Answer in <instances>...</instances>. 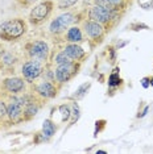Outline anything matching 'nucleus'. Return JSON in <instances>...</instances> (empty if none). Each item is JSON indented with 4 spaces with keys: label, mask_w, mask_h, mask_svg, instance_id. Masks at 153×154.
Returning <instances> with one entry per match:
<instances>
[{
    "label": "nucleus",
    "mask_w": 153,
    "mask_h": 154,
    "mask_svg": "<svg viewBox=\"0 0 153 154\" xmlns=\"http://www.w3.org/2000/svg\"><path fill=\"white\" fill-rule=\"evenodd\" d=\"M123 15V12L117 11V9L112 8V7L107 5H99V4H92L89 8L86 19L94 20V21L102 24L106 28L107 33L114 28V25L117 21H120V16Z\"/></svg>",
    "instance_id": "obj_1"
},
{
    "label": "nucleus",
    "mask_w": 153,
    "mask_h": 154,
    "mask_svg": "<svg viewBox=\"0 0 153 154\" xmlns=\"http://www.w3.org/2000/svg\"><path fill=\"white\" fill-rule=\"evenodd\" d=\"M29 23L23 17H13L0 23V40L3 42L19 41L28 32Z\"/></svg>",
    "instance_id": "obj_2"
},
{
    "label": "nucleus",
    "mask_w": 153,
    "mask_h": 154,
    "mask_svg": "<svg viewBox=\"0 0 153 154\" xmlns=\"http://www.w3.org/2000/svg\"><path fill=\"white\" fill-rule=\"evenodd\" d=\"M54 0H40L34 4L28 15V23L33 26H40L46 23L54 11Z\"/></svg>",
    "instance_id": "obj_3"
},
{
    "label": "nucleus",
    "mask_w": 153,
    "mask_h": 154,
    "mask_svg": "<svg viewBox=\"0 0 153 154\" xmlns=\"http://www.w3.org/2000/svg\"><path fill=\"white\" fill-rule=\"evenodd\" d=\"M27 59L42 62L46 65L50 61V48L45 40H32L24 45Z\"/></svg>",
    "instance_id": "obj_4"
},
{
    "label": "nucleus",
    "mask_w": 153,
    "mask_h": 154,
    "mask_svg": "<svg viewBox=\"0 0 153 154\" xmlns=\"http://www.w3.org/2000/svg\"><path fill=\"white\" fill-rule=\"evenodd\" d=\"M81 28L85 33V37L87 38V41L91 45V48H95L102 44L107 34L106 28L102 24L94 21V20L86 19V17L81 21Z\"/></svg>",
    "instance_id": "obj_5"
},
{
    "label": "nucleus",
    "mask_w": 153,
    "mask_h": 154,
    "mask_svg": "<svg viewBox=\"0 0 153 154\" xmlns=\"http://www.w3.org/2000/svg\"><path fill=\"white\" fill-rule=\"evenodd\" d=\"M79 17V13H75L73 11H66L64 13H61L60 16H57L55 19L52 20V23L49 24V33L53 37H61L64 36L66 30L70 28L73 24L76 23V19Z\"/></svg>",
    "instance_id": "obj_6"
},
{
    "label": "nucleus",
    "mask_w": 153,
    "mask_h": 154,
    "mask_svg": "<svg viewBox=\"0 0 153 154\" xmlns=\"http://www.w3.org/2000/svg\"><path fill=\"white\" fill-rule=\"evenodd\" d=\"M61 86L58 85L54 80H48L44 79L38 83H32L30 85V91L36 95L40 100H42L44 103L48 100L54 99L58 95V91H60Z\"/></svg>",
    "instance_id": "obj_7"
},
{
    "label": "nucleus",
    "mask_w": 153,
    "mask_h": 154,
    "mask_svg": "<svg viewBox=\"0 0 153 154\" xmlns=\"http://www.w3.org/2000/svg\"><path fill=\"white\" fill-rule=\"evenodd\" d=\"M28 85L23 76H7L0 82V92L3 96L5 95H19L28 90Z\"/></svg>",
    "instance_id": "obj_8"
},
{
    "label": "nucleus",
    "mask_w": 153,
    "mask_h": 154,
    "mask_svg": "<svg viewBox=\"0 0 153 154\" xmlns=\"http://www.w3.org/2000/svg\"><path fill=\"white\" fill-rule=\"evenodd\" d=\"M81 69V62H69V63H64V65H58L54 66V79L61 87L65 83L70 82V80L76 76V74L79 72Z\"/></svg>",
    "instance_id": "obj_9"
},
{
    "label": "nucleus",
    "mask_w": 153,
    "mask_h": 154,
    "mask_svg": "<svg viewBox=\"0 0 153 154\" xmlns=\"http://www.w3.org/2000/svg\"><path fill=\"white\" fill-rule=\"evenodd\" d=\"M45 71V63L34 61V59H27L21 65V76L29 85L34 83L42 76Z\"/></svg>",
    "instance_id": "obj_10"
},
{
    "label": "nucleus",
    "mask_w": 153,
    "mask_h": 154,
    "mask_svg": "<svg viewBox=\"0 0 153 154\" xmlns=\"http://www.w3.org/2000/svg\"><path fill=\"white\" fill-rule=\"evenodd\" d=\"M7 121L9 124H20V122H24L23 115H24V107L21 104L16 103V101L12 100H7Z\"/></svg>",
    "instance_id": "obj_11"
},
{
    "label": "nucleus",
    "mask_w": 153,
    "mask_h": 154,
    "mask_svg": "<svg viewBox=\"0 0 153 154\" xmlns=\"http://www.w3.org/2000/svg\"><path fill=\"white\" fill-rule=\"evenodd\" d=\"M62 50H64L65 53L73 59V61L81 62V63L83 62V59L87 57V53H86V50L81 46V44H70V42H66L65 46L62 48Z\"/></svg>",
    "instance_id": "obj_12"
},
{
    "label": "nucleus",
    "mask_w": 153,
    "mask_h": 154,
    "mask_svg": "<svg viewBox=\"0 0 153 154\" xmlns=\"http://www.w3.org/2000/svg\"><path fill=\"white\" fill-rule=\"evenodd\" d=\"M65 42H70V44H82L85 41V33H83L81 25H73L69 28L65 32V34L62 36Z\"/></svg>",
    "instance_id": "obj_13"
},
{
    "label": "nucleus",
    "mask_w": 153,
    "mask_h": 154,
    "mask_svg": "<svg viewBox=\"0 0 153 154\" xmlns=\"http://www.w3.org/2000/svg\"><path fill=\"white\" fill-rule=\"evenodd\" d=\"M42 100H40L38 97L36 96L34 99H32L29 103L24 107V115H23V119L24 121H30L32 119H34V116L40 112L41 107H42Z\"/></svg>",
    "instance_id": "obj_14"
},
{
    "label": "nucleus",
    "mask_w": 153,
    "mask_h": 154,
    "mask_svg": "<svg viewBox=\"0 0 153 154\" xmlns=\"http://www.w3.org/2000/svg\"><path fill=\"white\" fill-rule=\"evenodd\" d=\"M17 61H19V58H17L16 54H13L12 51H4L2 55H0V70L2 69H11L13 67Z\"/></svg>",
    "instance_id": "obj_15"
},
{
    "label": "nucleus",
    "mask_w": 153,
    "mask_h": 154,
    "mask_svg": "<svg viewBox=\"0 0 153 154\" xmlns=\"http://www.w3.org/2000/svg\"><path fill=\"white\" fill-rule=\"evenodd\" d=\"M55 132H57V125H55V122L53 120H50V119H46V120L42 122L41 133L46 137V140H50L55 134Z\"/></svg>",
    "instance_id": "obj_16"
},
{
    "label": "nucleus",
    "mask_w": 153,
    "mask_h": 154,
    "mask_svg": "<svg viewBox=\"0 0 153 154\" xmlns=\"http://www.w3.org/2000/svg\"><path fill=\"white\" fill-rule=\"evenodd\" d=\"M50 63L53 66H58V65H64V63H69V62H73V59L69 57L67 54L65 53L64 50H58L53 57L50 58Z\"/></svg>",
    "instance_id": "obj_17"
},
{
    "label": "nucleus",
    "mask_w": 153,
    "mask_h": 154,
    "mask_svg": "<svg viewBox=\"0 0 153 154\" xmlns=\"http://www.w3.org/2000/svg\"><path fill=\"white\" fill-rule=\"evenodd\" d=\"M91 87V83H83V85H81L78 87V88L75 90V92L73 94V99L74 100H81L82 97H85V95L87 94V91H89V88Z\"/></svg>",
    "instance_id": "obj_18"
},
{
    "label": "nucleus",
    "mask_w": 153,
    "mask_h": 154,
    "mask_svg": "<svg viewBox=\"0 0 153 154\" xmlns=\"http://www.w3.org/2000/svg\"><path fill=\"white\" fill-rule=\"evenodd\" d=\"M81 0H58L57 3V8L60 11H69L73 7H75Z\"/></svg>",
    "instance_id": "obj_19"
},
{
    "label": "nucleus",
    "mask_w": 153,
    "mask_h": 154,
    "mask_svg": "<svg viewBox=\"0 0 153 154\" xmlns=\"http://www.w3.org/2000/svg\"><path fill=\"white\" fill-rule=\"evenodd\" d=\"M107 2H108V4L112 7V8L117 9V11H120V12L126 11L128 4H130L127 0H107Z\"/></svg>",
    "instance_id": "obj_20"
},
{
    "label": "nucleus",
    "mask_w": 153,
    "mask_h": 154,
    "mask_svg": "<svg viewBox=\"0 0 153 154\" xmlns=\"http://www.w3.org/2000/svg\"><path fill=\"white\" fill-rule=\"evenodd\" d=\"M38 2H40V0H15V4L19 7L20 9H28V8H32Z\"/></svg>",
    "instance_id": "obj_21"
},
{
    "label": "nucleus",
    "mask_w": 153,
    "mask_h": 154,
    "mask_svg": "<svg viewBox=\"0 0 153 154\" xmlns=\"http://www.w3.org/2000/svg\"><path fill=\"white\" fill-rule=\"evenodd\" d=\"M60 111H61V115H62V122H66L69 121V119L71 116V109L67 104H62L60 106Z\"/></svg>",
    "instance_id": "obj_22"
},
{
    "label": "nucleus",
    "mask_w": 153,
    "mask_h": 154,
    "mask_svg": "<svg viewBox=\"0 0 153 154\" xmlns=\"http://www.w3.org/2000/svg\"><path fill=\"white\" fill-rule=\"evenodd\" d=\"M121 83V79H120V76L119 74H117V71H114L112 74L110 75V78H108V86L111 87V88H114V87H117Z\"/></svg>",
    "instance_id": "obj_23"
},
{
    "label": "nucleus",
    "mask_w": 153,
    "mask_h": 154,
    "mask_svg": "<svg viewBox=\"0 0 153 154\" xmlns=\"http://www.w3.org/2000/svg\"><path fill=\"white\" fill-rule=\"evenodd\" d=\"M7 120V101L3 97V95L0 96V121H5Z\"/></svg>",
    "instance_id": "obj_24"
},
{
    "label": "nucleus",
    "mask_w": 153,
    "mask_h": 154,
    "mask_svg": "<svg viewBox=\"0 0 153 154\" xmlns=\"http://www.w3.org/2000/svg\"><path fill=\"white\" fill-rule=\"evenodd\" d=\"M4 51H5V49H4V46H3V44L0 42V55H2L3 53H4Z\"/></svg>",
    "instance_id": "obj_25"
},
{
    "label": "nucleus",
    "mask_w": 153,
    "mask_h": 154,
    "mask_svg": "<svg viewBox=\"0 0 153 154\" xmlns=\"http://www.w3.org/2000/svg\"><path fill=\"white\" fill-rule=\"evenodd\" d=\"M127 2H128V3H130V4H131V2H132V0H127Z\"/></svg>",
    "instance_id": "obj_26"
},
{
    "label": "nucleus",
    "mask_w": 153,
    "mask_h": 154,
    "mask_svg": "<svg viewBox=\"0 0 153 154\" xmlns=\"http://www.w3.org/2000/svg\"><path fill=\"white\" fill-rule=\"evenodd\" d=\"M0 96H2V92H0Z\"/></svg>",
    "instance_id": "obj_27"
}]
</instances>
